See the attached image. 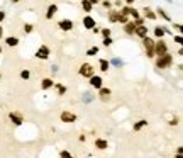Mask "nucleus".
<instances>
[{"label": "nucleus", "instance_id": "obj_41", "mask_svg": "<svg viewBox=\"0 0 183 158\" xmlns=\"http://www.w3.org/2000/svg\"><path fill=\"white\" fill-rule=\"evenodd\" d=\"M5 17H7L5 10H0V26H2V22H3V20H5Z\"/></svg>", "mask_w": 183, "mask_h": 158}, {"label": "nucleus", "instance_id": "obj_17", "mask_svg": "<svg viewBox=\"0 0 183 158\" xmlns=\"http://www.w3.org/2000/svg\"><path fill=\"white\" fill-rule=\"evenodd\" d=\"M154 12H156V17H161V19L166 20V22H173V19L170 17V14H168L164 9H161V7H158V9L154 10Z\"/></svg>", "mask_w": 183, "mask_h": 158}, {"label": "nucleus", "instance_id": "obj_7", "mask_svg": "<svg viewBox=\"0 0 183 158\" xmlns=\"http://www.w3.org/2000/svg\"><path fill=\"white\" fill-rule=\"evenodd\" d=\"M9 119H10V123H12L14 126H22L24 124V116L20 112H17V111L9 112Z\"/></svg>", "mask_w": 183, "mask_h": 158}, {"label": "nucleus", "instance_id": "obj_24", "mask_svg": "<svg viewBox=\"0 0 183 158\" xmlns=\"http://www.w3.org/2000/svg\"><path fill=\"white\" fill-rule=\"evenodd\" d=\"M122 29H124V32L127 36H134V31H136V26H134V22H132V20H129L127 24H125L124 27H122Z\"/></svg>", "mask_w": 183, "mask_h": 158}, {"label": "nucleus", "instance_id": "obj_19", "mask_svg": "<svg viewBox=\"0 0 183 158\" xmlns=\"http://www.w3.org/2000/svg\"><path fill=\"white\" fill-rule=\"evenodd\" d=\"M56 90V94H58L59 97H63V95H66V92H68V87L64 84H61V82H54V87H53Z\"/></svg>", "mask_w": 183, "mask_h": 158}, {"label": "nucleus", "instance_id": "obj_27", "mask_svg": "<svg viewBox=\"0 0 183 158\" xmlns=\"http://www.w3.org/2000/svg\"><path fill=\"white\" fill-rule=\"evenodd\" d=\"M100 34H102L103 39H105V38H112V29H110V27H102V29H100Z\"/></svg>", "mask_w": 183, "mask_h": 158}, {"label": "nucleus", "instance_id": "obj_43", "mask_svg": "<svg viewBox=\"0 0 183 158\" xmlns=\"http://www.w3.org/2000/svg\"><path fill=\"white\" fill-rule=\"evenodd\" d=\"M51 71H53V73H58V65H53V66H51Z\"/></svg>", "mask_w": 183, "mask_h": 158}, {"label": "nucleus", "instance_id": "obj_34", "mask_svg": "<svg viewBox=\"0 0 183 158\" xmlns=\"http://www.w3.org/2000/svg\"><path fill=\"white\" fill-rule=\"evenodd\" d=\"M59 158H75V156L71 155L68 150H61V151H59Z\"/></svg>", "mask_w": 183, "mask_h": 158}, {"label": "nucleus", "instance_id": "obj_23", "mask_svg": "<svg viewBox=\"0 0 183 158\" xmlns=\"http://www.w3.org/2000/svg\"><path fill=\"white\" fill-rule=\"evenodd\" d=\"M80 5H81V9H83V12L87 14V16H90V12L93 10V5H92L90 0H81Z\"/></svg>", "mask_w": 183, "mask_h": 158}, {"label": "nucleus", "instance_id": "obj_16", "mask_svg": "<svg viewBox=\"0 0 183 158\" xmlns=\"http://www.w3.org/2000/svg\"><path fill=\"white\" fill-rule=\"evenodd\" d=\"M3 41H5V46H9V48H17L19 43H20V39L17 38V36H7Z\"/></svg>", "mask_w": 183, "mask_h": 158}, {"label": "nucleus", "instance_id": "obj_14", "mask_svg": "<svg viewBox=\"0 0 183 158\" xmlns=\"http://www.w3.org/2000/svg\"><path fill=\"white\" fill-rule=\"evenodd\" d=\"M93 146H95L97 150H100V151H105V150L109 148V141H107L105 138H95Z\"/></svg>", "mask_w": 183, "mask_h": 158}, {"label": "nucleus", "instance_id": "obj_32", "mask_svg": "<svg viewBox=\"0 0 183 158\" xmlns=\"http://www.w3.org/2000/svg\"><path fill=\"white\" fill-rule=\"evenodd\" d=\"M129 20H131V19H129L127 16H120V14H119V19H117V22H119V24H122V26H125V24H127Z\"/></svg>", "mask_w": 183, "mask_h": 158}, {"label": "nucleus", "instance_id": "obj_38", "mask_svg": "<svg viewBox=\"0 0 183 158\" xmlns=\"http://www.w3.org/2000/svg\"><path fill=\"white\" fill-rule=\"evenodd\" d=\"M175 158H183V148H181V146H178V148H176V153H175Z\"/></svg>", "mask_w": 183, "mask_h": 158}, {"label": "nucleus", "instance_id": "obj_8", "mask_svg": "<svg viewBox=\"0 0 183 158\" xmlns=\"http://www.w3.org/2000/svg\"><path fill=\"white\" fill-rule=\"evenodd\" d=\"M88 84H90L92 88H95V90H100V88L103 87V78L100 77V75H93L92 78H88Z\"/></svg>", "mask_w": 183, "mask_h": 158}, {"label": "nucleus", "instance_id": "obj_20", "mask_svg": "<svg viewBox=\"0 0 183 158\" xmlns=\"http://www.w3.org/2000/svg\"><path fill=\"white\" fill-rule=\"evenodd\" d=\"M117 19H119V10H115V9L107 10V20H109L110 24H115Z\"/></svg>", "mask_w": 183, "mask_h": 158}, {"label": "nucleus", "instance_id": "obj_29", "mask_svg": "<svg viewBox=\"0 0 183 158\" xmlns=\"http://www.w3.org/2000/svg\"><path fill=\"white\" fill-rule=\"evenodd\" d=\"M98 51H100L98 46H92V48L87 49V56H97V55H98Z\"/></svg>", "mask_w": 183, "mask_h": 158}, {"label": "nucleus", "instance_id": "obj_44", "mask_svg": "<svg viewBox=\"0 0 183 158\" xmlns=\"http://www.w3.org/2000/svg\"><path fill=\"white\" fill-rule=\"evenodd\" d=\"M78 139H80V141H81V143H83V141H85V139H87V136H85V134H80V136H78Z\"/></svg>", "mask_w": 183, "mask_h": 158}, {"label": "nucleus", "instance_id": "obj_1", "mask_svg": "<svg viewBox=\"0 0 183 158\" xmlns=\"http://www.w3.org/2000/svg\"><path fill=\"white\" fill-rule=\"evenodd\" d=\"M173 55L171 53H166L164 56H159V58H154V66L159 68V70H166V68H171L173 66Z\"/></svg>", "mask_w": 183, "mask_h": 158}, {"label": "nucleus", "instance_id": "obj_5", "mask_svg": "<svg viewBox=\"0 0 183 158\" xmlns=\"http://www.w3.org/2000/svg\"><path fill=\"white\" fill-rule=\"evenodd\" d=\"M49 55H51V49H49V46H46V44H41L34 53V56L37 60H49Z\"/></svg>", "mask_w": 183, "mask_h": 158}, {"label": "nucleus", "instance_id": "obj_25", "mask_svg": "<svg viewBox=\"0 0 183 158\" xmlns=\"http://www.w3.org/2000/svg\"><path fill=\"white\" fill-rule=\"evenodd\" d=\"M146 126H148V121H146V119H139L137 123L132 124V129H134V131L137 133V131H141V129H144Z\"/></svg>", "mask_w": 183, "mask_h": 158}, {"label": "nucleus", "instance_id": "obj_35", "mask_svg": "<svg viewBox=\"0 0 183 158\" xmlns=\"http://www.w3.org/2000/svg\"><path fill=\"white\" fill-rule=\"evenodd\" d=\"M171 27L176 31V34H181V27H183L181 22H173V24H171Z\"/></svg>", "mask_w": 183, "mask_h": 158}, {"label": "nucleus", "instance_id": "obj_37", "mask_svg": "<svg viewBox=\"0 0 183 158\" xmlns=\"http://www.w3.org/2000/svg\"><path fill=\"white\" fill-rule=\"evenodd\" d=\"M173 41L176 43V44H181V41H183V36H181V34H173Z\"/></svg>", "mask_w": 183, "mask_h": 158}, {"label": "nucleus", "instance_id": "obj_33", "mask_svg": "<svg viewBox=\"0 0 183 158\" xmlns=\"http://www.w3.org/2000/svg\"><path fill=\"white\" fill-rule=\"evenodd\" d=\"M132 22H134V26H136V27H139V26H146V19H144V17H139V19L132 20Z\"/></svg>", "mask_w": 183, "mask_h": 158}, {"label": "nucleus", "instance_id": "obj_26", "mask_svg": "<svg viewBox=\"0 0 183 158\" xmlns=\"http://www.w3.org/2000/svg\"><path fill=\"white\" fill-rule=\"evenodd\" d=\"M109 63H110V66H115V68H120L122 65H124V60L119 58V56H114L112 60H109Z\"/></svg>", "mask_w": 183, "mask_h": 158}, {"label": "nucleus", "instance_id": "obj_30", "mask_svg": "<svg viewBox=\"0 0 183 158\" xmlns=\"http://www.w3.org/2000/svg\"><path fill=\"white\" fill-rule=\"evenodd\" d=\"M22 31H24V34H31V32L34 31V24L26 22V24H24V27H22Z\"/></svg>", "mask_w": 183, "mask_h": 158}, {"label": "nucleus", "instance_id": "obj_42", "mask_svg": "<svg viewBox=\"0 0 183 158\" xmlns=\"http://www.w3.org/2000/svg\"><path fill=\"white\" fill-rule=\"evenodd\" d=\"M176 124H178V119H176V117H173V119L170 121V126H176Z\"/></svg>", "mask_w": 183, "mask_h": 158}, {"label": "nucleus", "instance_id": "obj_48", "mask_svg": "<svg viewBox=\"0 0 183 158\" xmlns=\"http://www.w3.org/2000/svg\"><path fill=\"white\" fill-rule=\"evenodd\" d=\"M0 82H2V73H0Z\"/></svg>", "mask_w": 183, "mask_h": 158}, {"label": "nucleus", "instance_id": "obj_6", "mask_svg": "<svg viewBox=\"0 0 183 158\" xmlns=\"http://www.w3.org/2000/svg\"><path fill=\"white\" fill-rule=\"evenodd\" d=\"M59 119H61V123L73 124V123H76L78 116H76L75 112H71V111H63V112L59 114Z\"/></svg>", "mask_w": 183, "mask_h": 158}, {"label": "nucleus", "instance_id": "obj_11", "mask_svg": "<svg viewBox=\"0 0 183 158\" xmlns=\"http://www.w3.org/2000/svg\"><path fill=\"white\" fill-rule=\"evenodd\" d=\"M153 36H154V41H161V39H164V36H166V31H164V26H154L153 27Z\"/></svg>", "mask_w": 183, "mask_h": 158}, {"label": "nucleus", "instance_id": "obj_18", "mask_svg": "<svg viewBox=\"0 0 183 158\" xmlns=\"http://www.w3.org/2000/svg\"><path fill=\"white\" fill-rule=\"evenodd\" d=\"M54 87V80L51 77H46L41 80V90H49V88Z\"/></svg>", "mask_w": 183, "mask_h": 158}, {"label": "nucleus", "instance_id": "obj_15", "mask_svg": "<svg viewBox=\"0 0 183 158\" xmlns=\"http://www.w3.org/2000/svg\"><path fill=\"white\" fill-rule=\"evenodd\" d=\"M134 36H137L139 39H144L146 36H149V27H148V26H139V27H136Z\"/></svg>", "mask_w": 183, "mask_h": 158}, {"label": "nucleus", "instance_id": "obj_2", "mask_svg": "<svg viewBox=\"0 0 183 158\" xmlns=\"http://www.w3.org/2000/svg\"><path fill=\"white\" fill-rule=\"evenodd\" d=\"M142 41V46H144V53L146 56H148L149 60L154 58V39L151 38V36H146L144 39H141Z\"/></svg>", "mask_w": 183, "mask_h": 158}, {"label": "nucleus", "instance_id": "obj_39", "mask_svg": "<svg viewBox=\"0 0 183 158\" xmlns=\"http://www.w3.org/2000/svg\"><path fill=\"white\" fill-rule=\"evenodd\" d=\"M102 7H103V9H107V10H110V9H112V2L105 0V2H102Z\"/></svg>", "mask_w": 183, "mask_h": 158}, {"label": "nucleus", "instance_id": "obj_21", "mask_svg": "<svg viewBox=\"0 0 183 158\" xmlns=\"http://www.w3.org/2000/svg\"><path fill=\"white\" fill-rule=\"evenodd\" d=\"M98 70H100V73H107V71L110 70L109 60H107V58H100L98 60Z\"/></svg>", "mask_w": 183, "mask_h": 158}, {"label": "nucleus", "instance_id": "obj_3", "mask_svg": "<svg viewBox=\"0 0 183 158\" xmlns=\"http://www.w3.org/2000/svg\"><path fill=\"white\" fill-rule=\"evenodd\" d=\"M78 73L83 78H92L95 75V66L92 63H81L80 68H78Z\"/></svg>", "mask_w": 183, "mask_h": 158}, {"label": "nucleus", "instance_id": "obj_45", "mask_svg": "<svg viewBox=\"0 0 183 158\" xmlns=\"http://www.w3.org/2000/svg\"><path fill=\"white\" fill-rule=\"evenodd\" d=\"M2 39H3V27L0 26V41H2Z\"/></svg>", "mask_w": 183, "mask_h": 158}, {"label": "nucleus", "instance_id": "obj_10", "mask_svg": "<svg viewBox=\"0 0 183 158\" xmlns=\"http://www.w3.org/2000/svg\"><path fill=\"white\" fill-rule=\"evenodd\" d=\"M58 27L64 32H70L75 27V22L71 19H61V20H58Z\"/></svg>", "mask_w": 183, "mask_h": 158}, {"label": "nucleus", "instance_id": "obj_31", "mask_svg": "<svg viewBox=\"0 0 183 158\" xmlns=\"http://www.w3.org/2000/svg\"><path fill=\"white\" fill-rule=\"evenodd\" d=\"M20 78H22V80H29V78H31V71L29 70H27V68H24V70L22 71H20Z\"/></svg>", "mask_w": 183, "mask_h": 158}, {"label": "nucleus", "instance_id": "obj_47", "mask_svg": "<svg viewBox=\"0 0 183 158\" xmlns=\"http://www.w3.org/2000/svg\"><path fill=\"white\" fill-rule=\"evenodd\" d=\"M2 53H3V48H2V44H0V55H2Z\"/></svg>", "mask_w": 183, "mask_h": 158}, {"label": "nucleus", "instance_id": "obj_36", "mask_svg": "<svg viewBox=\"0 0 183 158\" xmlns=\"http://www.w3.org/2000/svg\"><path fill=\"white\" fill-rule=\"evenodd\" d=\"M102 44L105 46V48H110V46L114 44V39H112V38H105V39L102 41Z\"/></svg>", "mask_w": 183, "mask_h": 158}, {"label": "nucleus", "instance_id": "obj_4", "mask_svg": "<svg viewBox=\"0 0 183 158\" xmlns=\"http://www.w3.org/2000/svg\"><path fill=\"white\" fill-rule=\"evenodd\" d=\"M168 51V44L164 39H161V41H154V58H159V56H164Z\"/></svg>", "mask_w": 183, "mask_h": 158}, {"label": "nucleus", "instance_id": "obj_13", "mask_svg": "<svg viewBox=\"0 0 183 158\" xmlns=\"http://www.w3.org/2000/svg\"><path fill=\"white\" fill-rule=\"evenodd\" d=\"M110 97H112V90L103 85V87L98 90V99L102 100V102H107V100H110Z\"/></svg>", "mask_w": 183, "mask_h": 158}, {"label": "nucleus", "instance_id": "obj_40", "mask_svg": "<svg viewBox=\"0 0 183 158\" xmlns=\"http://www.w3.org/2000/svg\"><path fill=\"white\" fill-rule=\"evenodd\" d=\"M124 5V2H120V0H117V2L112 3V7H115V10H120V7Z\"/></svg>", "mask_w": 183, "mask_h": 158}, {"label": "nucleus", "instance_id": "obj_22", "mask_svg": "<svg viewBox=\"0 0 183 158\" xmlns=\"http://www.w3.org/2000/svg\"><path fill=\"white\" fill-rule=\"evenodd\" d=\"M142 16H144V19H149V20H156V12H154L153 9H149V7H144L142 9Z\"/></svg>", "mask_w": 183, "mask_h": 158}, {"label": "nucleus", "instance_id": "obj_28", "mask_svg": "<svg viewBox=\"0 0 183 158\" xmlns=\"http://www.w3.org/2000/svg\"><path fill=\"white\" fill-rule=\"evenodd\" d=\"M129 17H132L131 20H136V19H139V17H141V12H139V9H136V7H132V9H131V14H129Z\"/></svg>", "mask_w": 183, "mask_h": 158}, {"label": "nucleus", "instance_id": "obj_12", "mask_svg": "<svg viewBox=\"0 0 183 158\" xmlns=\"http://www.w3.org/2000/svg\"><path fill=\"white\" fill-rule=\"evenodd\" d=\"M58 9H59L58 3H49L48 10H46V16H44L46 20H53V19H54V16L58 14Z\"/></svg>", "mask_w": 183, "mask_h": 158}, {"label": "nucleus", "instance_id": "obj_9", "mask_svg": "<svg viewBox=\"0 0 183 158\" xmlns=\"http://www.w3.org/2000/svg\"><path fill=\"white\" fill-rule=\"evenodd\" d=\"M81 24H83V27L87 31H92L97 27V20L93 19V16H85L83 19H81Z\"/></svg>", "mask_w": 183, "mask_h": 158}, {"label": "nucleus", "instance_id": "obj_46", "mask_svg": "<svg viewBox=\"0 0 183 158\" xmlns=\"http://www.w3.org/2000/svg\"><path fill=\"white\" fill-rule=\"evenodd\" d=\"M93 34H100V27H95V29H92Z\"/></svg>", "mask_w": 183, "mask_h": 158}]
</instances>
